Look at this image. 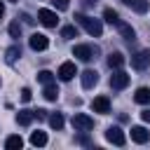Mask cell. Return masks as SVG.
<instances>
[{
  "instance_id": "2e32d148",
  "label": "cell",
  "mask_w": 150,
  "mask_h": 150,
  "mask_svg": "<svg viewBox=\"0 0 150 150\" xmlns=\"http://www.w3.org/2000/svg\"><path fill=\"white\" fill-rule=\"evenodd\" d=\"M42 96L47 98V101H56L59 98V87L52 82V84H45V91H42Z\"/></svg>"
},
{
  "instance_id": "30bf717a",
  "label": "cell",
  "mask_w": 150,
  "mask_h": 150,
  "mask_svg": "<svg viewBox=\"0 0 150 150\" xmlns=\"http://www.w3.org/2000/svg\"><path fill=\"white\" fill-rule=\"evenodd\" d=\"M91 108H94V112L105 115V112H110V98H108V96H96V98L91 101Z\"/></svg>"
},
{
  "instance_id": "d6986e66",
  "label": "cell",
  "mask_w": 150,
  "mask_h": 150,
  "mask_svg": "<svg viewBox=\"0 0 150 150\" xmlns=\"http://www.w3.org/2000/svg\"><path fill=\"white\" fill-rule=\"evenodd\" d=\"M108 66H110V68H122V66H124V56H122L120 52H112V54L108 56Z\"/></svg>"
},
{
  "instance_id": "ba28073f",
  "label": "cell",
  "mask_w": 150,
  "mask_h": 150,
  "mask_svg": "<svg viewBox=\"0 0 150 150\" xmlns=\"http://www.w3.org/2000/svg\"><path fill=\"white\" fill-rule=\"evenodd\" d=\"M38 21H40L42 26H47V28H56V23H59L56 12H52V9H40V12H38Z\"/></svg>"
},
{
  "instance_id": "7c38bea8",
  "label": "cell",
  "mask_w": 150,
  "mask_h": 150,
  "mask_svg": "<svg viewBox=\"0 0 150 150\" xmlns=\"http://www.w3.org/2000/svg\"><path fill=\"white\" fill-rule=\"evenodd\" d=\"M80 77H82V87H84V89H91V87H96V82H98V73L91 70V68L84 70Z\"/></svg>"
},
{
  "instance_id": "5bb4252c",
  "label": "cell",
  "mask_w": 150,
  "mask_h": 150,
  "mask_svg": "<svg viewBox=\"0 0 150 150\" xmlns=\"http://www.w3.org/2000/svg\"><path fill=\"white\" fill-rule=\"evenodd\" d=\"M47 120H49V127H52V129H56V131H61V129H63V124H66L61 112H52Z\"/></svg>"
},
{
  "instance_id": "f1b7e54d",
  "label": "cell",
  "mask_w": 150,
  "mask_h": 150,
  "mask_svg": "<svg viewBox=\"0 0 150 150\" xmlns=\"http://www.w3.org/2000/svg\"><path fill=\"white\" fill-rule=\"evenodd\" d=\"M33 115H35V120H45V117H47V110L38 108V110H33Z\"/></svg>"
},
{
  "instance_id": "52a82bcc",
  "label": "cell",
  "mask_w": 150,
  "mask_h": 150,
  "mask_svg": "<svg viewBox=\"0 0 150 150\" xmlns=\"http://www.w3.org/2000/svg\"><path fill=\"white\" fill-rule=\"evenodd\" d=\"M59 80H63V82H70L75 75H77V68H75V63L73 61H66V63H61L59 66Z\"/></svg>"
},
{
  "instance_id": "e575fe53",
  "label": "cell",
  "mask_w": 150,
  "mask_h": 150,
  "mask_svg": "<svg viewBox=\"0 0 150 150\" xmlns=\"http://www.w3.org/2000/svg\"><path fill=\"white\" fill-rule=\"evenodd\" d=\"M9 2H19V0H9Z\"/></svg>"
},
{
  "instance_id": "7a4b0ae2",
  "label": "cell",
  "mask_w": 150,
  "mask_h": 150,
  "mask_svg": "<svg viewBox=\"0 0 150 150\" xmlns=\"http://www.w3.org/2000/svg\"><path fill=\"white\" fill-rule=\"evenodd\" d=\"M96 54H98V49H96V47H91V45H75V47H73V56H77V59H80V61H84V63L94 61V59H96Z\"/></svg>"
},
{
  "instance_id": "5b68a950",
  "label": "cell",
  "mask_w": 150,
  "mask_h": 150,
  "mask_svg": "<svg viewBox=\"0 0 150 150\" xmlns=\"http://www.w3.org/2000/svg\"><path fill=\"white\" fill-rule=\"evenodd\" d=\"M131 66H134L136 70H145V68L150 66V49H141V52H136V54L131 56Z\"/></svg>"
},
{
  "instance_id": "d6a6232c",
  "label": "cell",
  "mask_w": 150,
  "mask_h": 150,
  "mask_svg": "<svg viewBox=\"0 0 150 150\" xmlns=\"http://www.w3.org/2000/svg\"><path fill=\"white\" fill-rule=\"evenodd\" d=\"M84 5H96V0H84Z\"/></svg>"
},
{
  "instance_id": "cb8c5ba5",
  "label": "cell",
  "mask_w": 150,
  "mask_h": 150,
  "mask_svg": "<svg viewBox=\"0 0 150 150\" xmlns=\"http://www.w3.org/2000/svg\"><path fill=\"white\" fill-rule=\"evenodd\" d=\"M61 38H77V26H63L61 28Z\"/></svg>"
},
{
  "instance_id": "9c48e42d",
  "label": "cell",
  "mask_w": 150,
  "mask_h": 150,
  "mask_svg": "<svg viewBox=\"0 0 150 150\" xmlns=\"http://www.w3.org/2000/svg\"><path fill=\"white\" fill-rule=\"evenodd\" d=\"M28 45H30L33 52H45V49L49 47V40H47V35H42V33H33L30 40H28Z\"/></svg>"
},
{
  "instance_id": "e0dca14e",
  "label": "cell",
  "mask_w": 150,
  "mask_h": 150,
  "mask_svg": "<svg viewBox=\"0 0 150 150\" xmlns=\"http://www.w3.org/2000/svg\"><path fill=\"white\" fill-rule=\"evenodd\" d=\"M30 143H33L35 148L47 145V134H45V131H33V134H30Z\"/></svg>"
},
{
  "instance_id": "d4e9b609",
  "label": "cell",
  "mask_w": 150,
  "mask_h": 150,
  "mask_svg": "<svg viewBox=\"0 0 150 150\" xmlns=\"http://www.w3.org/2000/svg\"><path fill=\"white\" fill-rule=\"evenodd\" d=\"M138 14H143V12H148V0H134V5H131Z\"/></svg>"
},
{
  "instance_id": "8992f818",
  "label": "cell",
  "mask_w": 150,
  "mask_h": 150,
  "mask_svg": "<svg viewBox=\"0 0 150 150\" xmlns=\"http://www.w3.org/2000/svg\"><path fill=\"white\" fill-rule=\"evenodd\" d=\"M105 141L112 143V145H124V143H127V136H124V131H122L120 127H108V131H105Z\"/></svg>"
},
{
  "instance_id": "8fae6325",
  "label": "cell",
  "mask_w": 150,
  "mask_h": 150,
  "mask_svg": "<svg viewBox=\"0 0 150 150\" xmlns=\"http://www.w3.org/2000/svg\"><path fill=\"white\" fill-rule=\"evenodd\" d=\"M131 141L134 143H148L150 141V131L145 127H131Z\"/></svg>"
},
{
  "instance_id": "3957f363",
  "label": "cell",
  "mask_w": 150,
  "mask_h": 150,
  "mask_svg": "<svg viewBox=\"0 0 150 150\" xmlns=\"http://www.w3.org/2000/svg\"><path fill=\"white\" fill-rule=\"evenodd\" d=\"M70 122H73V129L75 131H89V129H94V117H89L84 112H75Z\"/></svg>"
},
{
  "instance_id": "4dcf8cb0",
  "label": "cell",
  "mask_w": 150,
  "mask_h": 150,
  "mask_svg": "<svg viewBox=\"0 0 150 150\" xmlns=\"http://www.w3.org/2000/svg\"><path fill=\"white\" fill-rule=\"evenodd\" d=\"M77 141H80V143H82V145H87V143H89V138H87V136H84V134H82V136H80V138H77Z\"/></svg>"
},
{
  "instance_id": "ac0fdd59",
  "label": "cell",
  "mask_w": 150,
  "mask_h": 150,
  "mask_svg": "<svg viewBox=\"0 0 150 150\" xmlns=\"http://www.w3.org/2000/svg\"><path fill=\"white\" fill-rule=\"evenodd\" d=\"M117 26H120V33H122V38H124V40H136V30H134L129 23H122V21H120Z\"/></svg>"
},
{
  "instance_id": "ffe728a7",
  "label": "cell",
  "mask_w": 150,
  "mask_h": 150,
  "mask_svg": "<svg viewBox=\"0 0 150 150\" xmlns=\"http://www.w3.org/2000/svg\"><path fill=\"white\" fill-rule=\"evenodd\" d=\"M33 120H35L33 110H21V112L16 115V122H19V124H23V127H28V124H30Z\"/></svg>"
},
{
  "instance_id": "277c9868",
  "label": "cell",
  "mask_w": 150,
  "mask_h": 150,
  "mask_svg": "<svg viewBox=\"0 0 150 150\" xmlns=\"http://www.w3.org/2000/svg\"><path fill=\"white\" fill-rule=\"evenodd\" d=\"M129 82H131V77L124 73V70H120V68H115V73L110 75V87L112 89H124V87H129Z\"/></svg>"
},
{
  "instance_id": "836d02e7",
  "label": "cell",
  "mask_w": 150,
  "mask_h": 150,
  "mask_svg": "<svg viewBox=\"0 0 150 150\" xmlns=\"http://www.w3.org/2000/svg\"><path fill=\"white\" fill-rule=\"evenodd\" d=\"M122 2H124V5H134V0H122Z\"/></svg>"
},
{
  "instance_id": "83f0119b",
  "label": "cell",
  "mask_w": 150,
  "mask_h": 150,
  "mask_svg": "<svg viewBox=\"0 0 150 150\" xmlns=\"http://www.w3.org/2000/svg\"><path fill=\"white\" fill-rule=\"evenodd\" d=\"M30 96H33V94H30V89H28V87H23V89H21V101H23V103H28V101H30Z\"/></svg>"
},
{
  "instance_id": "6da1fadb",
  "label": "cell",
  "mask_w": 150,
  "mask_h": 150,
  "mask_svg": "<svg viewBox=\"0 0 150 150\" xmlns=\"http://www.w3.org/2000/svg\"><path fill=\"white\" fill-rule=\"evenodd\" d=\"M75 23H80L91 38H101V33H103L101 21H98V19H91V16H87V14H75Z\"/></svg>"
},
{
  "instance_id": "7402d4cb",
  "label": "cell",
  "mask_w": 150,
  "mask_h": 150,
  "mask_svg": "<svg viewBox=\"0 0 150 150\" xmlns=\"http://www.w3.org/2000/svg\"><path fill=\"white\" fill-rule=\"evenodd\" d=\"M103 19H105L108 23H120V14H117L115 9H110V7L103 9Z\"/></svg>"
},
{
  "instance_id": "603a6c76",
  "label": "cell",
  "mask_w": 150,
  "mask_h": 150,
  "mask_svg": "<svg viewBox=\"0 0 150 150\" xmlns=\"http://www.w3.org/2000/svg\"><path fill=\"white\" fill-rule=\"evenodd\" d=\"M38 80H40L42 84H52V82H54V73H52V70H40V73H38Z\"/></svg>"
},
{
  "instance_id": "1f68e13d",
  "label": "cell",
  "mask_w": 150,
  "mask_h": 150,
  "mask_svg": "<svg viewBox=\"0 0 150 150\" xmlns=\"http://www.w3.org/2000/svg\"><path fill=\"white\" fill-rule=\"evenodd\" d=\"M2 14H5V5L0 2V19H2Z\"/></svg>"
},
{
  "instance_id": "4fadbf2b",
  "label": "cell",
  "mask_w": 150,
  "mask_h": 150,
  "mask_svg": "<svg viewBox=\"0 0 150 150\" xmlns=\"http://www.w3.org/2000/svg\"><path fill=\"white\" fill-rule=\"evenodd\" d=\"M134 101L141 103V105H148V103H150V89H148V87H138L136 94H134Z\"/></svg>"
},
{
  "instance_id": "f546056e",
  "label": "cell",
  "mask_w": 150,
  "mask_h": 150,
  "mask_svg": "<svg viewBox=\"0 0 150 150\" xmlns=\"http://www.w3.org/2000/svg\"><path fill=\"white\" fill-rule=\"evenodd\" d=\"M141 117H143V122H150V108H148V110H143V112H141Z\"/></svg>"
},
{
  "instance_id": "44dd1931",
  "label": "cell",
  "mask_w": 150,
  "mask_h": 150,
  "mask_svg": "<svg viewBox=\"0 0 150 150\" xmlns=\"http://www.w3.org/2000/svg\"><path fill=\"white\" fill-rule=\"evenodd\" d=\"M21 145H23V138H21V136H16V134H14V136H9V138L5 141V148H7V150H19Z\"/></svg>"
},
{
  "instance_id": "9a60e30c",
  "label": "cell",
  "mask_w": 150,
  "mask_h": 150,
  "mask_svg": "<svg viewBox=\"0 0 150 150\" xmlns=\"http://www.w3.org/2000/svg\"><path fill=\"white\" fill-rule=\"evenodd\" d=\"M19 56H21V47H19V45H12V47L5 52V61H7V63H14Z\"/></svg>"
},
{
  "instance_id": "484cf974",
  "label": "cell",
  "mask_w": 150,
  "mask_h": 150,
  "mask_svg": "<svg viewBox=\"0 0 150 150\" xmlns=\"http://www.w3.org/2000/svg\"><path fill=\"white\" fill-rule=\"evenodd\" d=\"M9 35H12V38H21V26H19V21H12V23H9Z\"/></svg>"
},
{
  "instance_id": "4316f807",
  "label": "cell",
  "mask_w": 150,
  "mask_h": 150,
  "mask_svg": "<svg viewBox=\"0 0 150 150\" xmlns=\"http://www.w3.org/2000/svg\"><path fill=\"white\" fill-rule=\"evenodd\" d=\"M68 5H70V0H54V7H56V9H61V12H63V9H68Z\"/></svg>"
}]
</instances>
